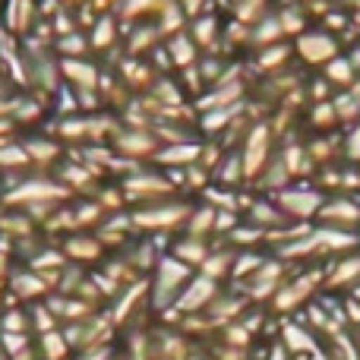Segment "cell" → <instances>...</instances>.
<instances>
[{"label": "cell", "instance_id": "cell-18", "mask_svg": "<svg viewBox=\"0 0 360 360\" xmlns=\"http://www.w3.org/2000/svg\"><path fill=\"white\" fill-rule=\"evenodd\" d=\"M101 250L98 240H92V237H73V240L67 243V253L73 256V259H95Z\"/></svg>", "mask_w": 360, "mask_h": 360}, {"label": "cell", "instance_id": "cell-13", "mask_svg": "<svg viewBox=\"0 0 360 360\" xmlns=\"http://www.w3.org/2000/svg\"><path fill=\"white\" fill-rule=\"evenodd\" d=\"M162 193H171V186L165 180L155 177H133L127 180V196H162Z\"/></svg>", "mask_w": 360, "mask_h": 360}, {"label": "cell", "instance_id": "cell-36", "mask_svg": "<svg viewBox=\"0 0 360 360\" xmlns=\"http://www.w3.org/2000/svg\"><path fill=\"white\" fill-rule=\"evenodd\" d=\"M285 57H288V48H275V51H269V54L262 57V63H259V67H266V70L281 67V63H285Z\"/></svg>", "mask_w": 360, "mask_h": 360}, {"label": "cell", "instance_id": "cell-5", "mask_svg": "<svg viewBox=\"0 0 360 360\" xmlns=\"http://www.w3.org/2000/svg\"><path fill=\"white\" fill-rule=\"evenodd\" d=\"M319 218L326 221V228L351 231V228L360 224V205L354 202V199H332V202H323Z\"/></svg>", "mask_w": 360, "mask_h": 360}, {"label": "cell", "instance_id": "cell-35", "mask_svg": "<svg viewBox=\"0 0 360 360\" xmlns=\"http://www.w3.org/2000/svg\"><path fill=\"white\" fill-rule=\"evenodd\" d=\"M124 149H127V152H149V149H152V139H149V136H139V133H133V136H127Z\"/></svg>", "mask_w": 360, "mask_h": 360}, {"label": "cell", "instance_id": "cell-3", "mask_svg": "<svg viewBox=\"0 0 360 360\" xmlns=\"http://www.w3.org/2000/svg\"><path fill=\"white\" fill-rule=\"evenodd\" d=\"M319 278H323V272L316 269V272L304 275V278L291 281V285H281V288H278V294H275V310H278V313H291V310H297V307L304 304V300L310 297L313 291H316Z\"/></svg>", "mask_w": 360, "mask_h": 360}, {"label": "cell", "instance_id": "cell-39", "mask_svg": "<svg viewBox=\"0 0 360 360\" xmlns=\"http://www.w3.org/2000/svg\"><path fill=\"white\" fill-rule=\"evenodd\" d=\"M345 319H348V326H360V300H345Z\"/></svg>", "mask_w": 360, "mask_h": 360}, {"label": "cell", "instance_id": "cell-30", "mask_svg": "<svg viewBox=\"0 0 360 360\" xmlns=\"http://www.w3.org/2000/svg\"><path fill=\"white\" fill-rule=\"evenodd\" d=\"M111 41H114V22L111 19H101V22L95 25V44L105 48V44H111Z\"/></svg>", "mask_w": 360, "mask_h": 360}, {"label": "cell", "instance_id": "cell-50", "mask_svg": "<svg viewBox=\"0 0 360 360\" xmlns=\"http://www.w3.org/2000/svg\"><path fill=\"white\" fill-rule=\"evenodd\" d=\"M354 342H357V351H360V326H357V332H354Z\"/></svg>", "mask_w": 360, "mask_h": 360}, {"label": "cell", "instance_id": "cell-24", "mask_svg": "<svg viewBox=\"0 0 360 360\" xmlns=\"http://www.w3.org/2000/svg\"><path fill=\"white\" fill-rule=\"evenodd\" d=\"M171 57H174V63L177 67H190L193 63V44L186 41V38H174V41H171Z\"/></svg>", "mask_w": 360, "mask_h": 360}, {"label": "cell", "instance_id": "cell-1", "mask_svg": "<svg viewBox=\"0 0 360 360\" xmlns=\"http://www.w3.org/2000/svg\"><path fill=\"white\" fill-rule=\"evenodd\" d=\"M190 281V266H184L174 256H162L158 259V272H155V307L165 310V307H174V300L180 297V291Z\"/></svg>", "mask_w": 360, "mask_h": 360}, {"label": "cell", "instance_id": "cell-49", "mask_svg": "<svg viewBox=\"0 0 360 360\" xmlns=\"http://www.w3.org/2000/svg\"><path fill=\"white\" fill-rule=\"evenodd\" d=\"M351 297H354V300H360V285L354 288V291H351Z\"/></svg>", "mask_w": 360, "mask_h": 360}, {"label": "cell", "instance_id": "cell-15", "mask_svg": "<svg viewBox=\"0 0 360 360\" xmlns=\"http://www.w3.org/2000/svg\"><path fill=\"white\" fill-rule=\"evenodd\" d=\"M41 348H44V360H67V354H70V345L60 332H44Z\"/></svg>", "mask_w": 360, "mask_h": 360}, {"label": "cell", "instance_id": "cell-33", "mask_svg": "<svg viewBox=\"0 0 360 360\" xmlns=\"http://www.w3.org/2000/svg\"><path fill=\"white\" fill-rule=\"evenodd\" d=\"M35 326H38V332H54V313L51 310H44V307H38L35 310Z\"/></svg>", "mask_w": 360, "mask_h": 360}, {"label": "cell", "instance_id": "cell-14", "mask_svg": "<svg viewBox=\"0 0 360 360\" xmlns=\"http://www.w3.org/2000/svg\"><path fill=\"white\" fill-rule=\"evenodd\" d=\"M231 266H234V253H228V250H221V253H209L202 262V275L212 281H218L221 275L231 272Z\"/></svg>", "mask_w": 360, "mask_h": 360}, {"label": "cell", "instance_id": "cell-12", "mask_svg": "<svg viewBox=\"0 0 360 360\" xmlns=\"http://www.w3.org/2000/svg\"><path fill=\"white\" fill-rule=\"evenodd\" d=\"M205 256H209V247L202 237H186L174 247V259H180L184 266H202Z\"/></svg>", "mask_w": 360, "mask_h": 360}, {"label": "cell", "instance_id": "cell-40", "mask_svg": "<svg viewBox=\"0 0 360 360\" xmlns=\"http://www.w3.org/2000/svg\"><path fill=\"white\" fill-rule=\"evenodd\" d=\"M212 35H215V19H202V22L196 25V38L199 41H212Z\"/></svg>", "mask_w": 360, "mask_h": 360}, {"label": "cell", "instance_id": "cell-47", "mask_svg": "<svg viewBox=\"0 0 360 360\" xmlns=\"http://www.w3.org/2000/svg\"><path fill=\"white\" fill-rule=\"evenodd\" d=\"M307 360H332V357H329V354H323V351H316V354H310Z\"/></svg>", "mask_w": 360, "mask_h": 360}, {"label": "cell", "instance_id": "cell-4", "mask_svg": "<svg viewBox=\"0 0 360 360\" xmlns=\"http://www.w3.org/2000/svg\"><path fill=\"white\" fill-rule=\"evenodd\" d=\"M278 209L291 218H313L323 209V196L316 190H281Z\"/></svg>", "mask_w": 360, "mask_h": 360}, {"label": "cell", "instance_id": "cell-29", "mask_svg": "<svg viewBox=\"0 0 360 360\" xmlns=\"http://www.w3.org/2000/svg\"><path fill=\"white\" fill-rule=\"evenodd\" d=\"M253 38H256V41H262V44H266V41H275V38H281V25H278V19H269V22H262L259 29L253 32Z\"/></svg>", "mask_w": 360, "mask_h": 360}, {"label": "cell", "instance_id": "cell-46", "mask_svg": "<svg viewBox=\"0 0 360 360\" xmlns=\"http://www.w3.org/2000/svg\"><path fill=\"white\" fill-rule=\"evenodd\" d=\"M199 4H202V0H184L186 13H196V10H199Z\"/></svg>", "mask_w": 360, "mask_h": 360}, {"label": "cell", "instance_id": "cell-10", "mask_svg": "<svg viewBox=\"0 0 360 360\" xmlns=\"http://www.w3.org/2000/svg\"><path fill=\"white\" fill-rule=\"evenodd\" d=\"M281 345L288 348V354H316V342H313L310 329L307 326H297V323H288L281 329Z\"/></svg>", "mask_w": 360, "mask_h": 360}, {"label": "cell", "instance_id": "cell-32", "mask_svg": "<svg viewBox=\"0 0 360 360\" xmlns=\"http://www.w3.org/2000/svg\"><path fill=\"white\" fill-rule=\"evenodd\" d=\"M101 209H105V205H92V202H89V205H82V209H76V224H89V221H95V218H98L101 215Z\"/></svg>", "mask_w": 360, "mask_h": 360}, {"label": "cell", "instance_id": "cell-7", "mask_svg": "<svg viewBox=\"0 0 360 360\" xmlns=\"http://www.w3.org/2000/svg\"><path fill=\"white\" fill-rule=\"evenodd\" d=\"M360 285V253L354 256H342V259L335 262V266H329V272H326V288L329 291H338V288H354Z\"/></svg>", "mask_w": 360, "mask_h": 360}, {"label": "cell", "instance_id": "cell-22", "mask_svg": "<svg viewBox=\"0 0 360 360\" xmlns=\"http://www.w3.org/2000/svg\"><path fill=\"white\" fill-rule=\"evenodd\" d=\"M218 177H221V184H240V177H243V162H240V155H231V158H224L221 162V171H218Z\"/></svg>", "mask_w": 360, "mask_h": 360}, {"label": "cell", "instance_id": "cell-34", "mask_svg": "<svg viewBox=\"0 0 360 360\" xmlns=\"http://www.w3.org/2000/svg\"><path fill=\"white\" fill-rule=\"evenodd\" d=\"M234 224H237V218H234V212H228V209H221V212H215V231H234Z\"/></svg>", "mask_w": 360, "mask_h": 360}, {"label": "cell", "instance_id": "cell-2", "mask_svg": "<svg viewBox=\"0 0 360 360\" xmlns=\"http://www.w3.org/2000/svg\"><path fill=\"white\" fill-rule=\"evenodd\" d=\"M215 294H218V281L205 278V275L190 278L186 281V288L180 291V297L174 300V310L177 313H199V310H205V307L215 300Z\"/></svg>", "mask_w": 360, "mask_h": 360}, {"label": "cell", "instance_id": "cell-37", "mask_svg": "<svg viewBox=\"0 0 360 360\" xmlns=\"http://www.w3.org/2000/svg\"><path fill=\"white\" fill-rule=\"evenodd\" d=\"M278 25H281V32H297L300 29V16H297V10H285L278 16Z\"/></svg>", "mask_w": 360, "mask_h": 360}, {"label": "cell", "instance_id": "cell-9", "mask_svg": "<svg viewBox=\"0 0 360 360\" xmlns=\"http://www.w3.org/2000/svg\"><path fill=\"white\" fill-rule=\"evenodd\" d=\"M297 51L304 54L307 63H323L335 57V41L329 35H323V32H313V35L297 38Z\"/></svg>", "mask_w": 360, "mask_h": 360}, {"label": "cell", "instance_id": "cell-16", "mask_svg": "<svg viewBox=\"0 0 360 360\" xmlns=\"http://www.w3.org/2000/svg\"><path fill=\"white\" fill-rule=\"evenodd\" d=\"M250 215H253V221H259L256 228H262V231H269V228H275V224H281L285 221V215H281V209H272L269 202H253V209H250Z\"/></svg>", "mask_w": 360, "mask_h": 360}, {"label": "cell", "instance_id": "cell-44", "mask_svg": "<svg viewBox=\"0 0 360 360\" xmlns=\"http://www.w3.org/2000/svg\"><path fill=\"white\" fill-rule=\"evenodd\" d=\"M326 89H329V86H326V82H313V98H319V101H323V98H326Z\"/></svg>", "mask_w": 360, "mask_h": 360}, {"label": "cell", "instance_id": "cell-41", "mask_svg": "<svg viewBox=\"0 0 360 360\" xmlns=\"http://www.w3.org/2000/svg\"><path fill=\"white\" fill-rule=\"evenodd\" d=\"M348 158L360 162V124H357V130L348 136Z\"/></svg>", "mask_w": 360, "mask_h": 360}, {"label": "cell", "instance_id": "cell-6", "mask_svg": "<svg viewBox=\"0 0 360 360\" xmlns=\"http://www.w3.org/2000/svg\"><path fill=\"white\" fill-rule=\"evenodd\" d=\"M190 218V205H158V209H146V212H136L133 215V224L139 228H174V224L186 221Z\"/></svg>", "mask_w": 360, "mask_h": 360}, {"label": "cell", "instance_id": "cell-38", "mask_svg": "<svg viewBox=\"0 0 360 360\" xmlns=\"http://www.w3.org/2000/svg\"><path fill=\"white\" fill-rule=\"evenodd\" d=\"M29 162V155H25L22 149H6L0 152V165H25Z\"/></svg>", "mask_w": 360, "mask_h": 360}, {"label": "cell", "instance_id": "cell-25", "mask_svg": "<svg viewBox=\"0 0 360 360\" xmlns=\"http://www.w3.org/2000/svg\"><path fill=\"white\" fill-rule=\"evenodd\" d=\"M224 342H228V348H247L250 329L247 326H224Z\"/></svg>", "mask_w": 360, "mask_h": 360}, {"label": "cell", "instance_id": "cell-48", "mask_svg": "<svg viewBox=\"0 0 360 360\" xmlns=\"http://www.w3.org/2000/svg\"><path fill=\"white\" fill-rule=\"evenodd\" d=\"M4 272H6V256L0 253V278H4Z\"/></svg>", "mask_w": 360, "mask_h": 360}, {"label": "cell", "instance_id": "cell-20", "mask_svg": "<svg viewBox=\"0 0 360 360\" xmlns=\"http://www.w3.org/2000/svg\"><path fill=\"white\" fill-rule=\"evenodd\" d=\"M202 155V149H199V146H184V149H168V152H162V155H158V162H165V165H193L196 162V158Z\"/></svg>", "mask_w": 360, "mask_h": 360}, {"label": "cell", "instance_id": "cell-23", "mask_svg": "<svg viewBox=\"0 0 360 360\" xmlns=\"http://www.w3.org/2000/svg\"><path fill=\"white\" fill-rule=\"evenodd\" d=\"M266 259H259V256H253V253H243V256H234V266H231V275H237V278H243V275H250V272H259V266Z\"/></svg>", "mask_w": 360, "mask_h": 360}, {"label": "cell", "instance_id": "cell-21", "mask_svg": "<svg viewBox=\"0 0 360 360\" xmlns=\"http://www.w3.org/2000/svg\"><path fill=\"white\" fill-rule=\"evenodd\" d=\"M63 70H67L70 79H76L82 89H92L95 86V70L89 63H76V60H63Z\"/></svg>", "mask_w": 360, "mask_h": 360}, {"label": "cell", "instance_id": "cell-43", "mask_svg": "<svg viewBox=\"0 0 360 360\" xmlns=\"http://www.w3.org/2000/svg\"><path fill=\"white\" fill-rule=\"evenodd\" d=\"M152 4H155V0H127V16H130V13H139L143 6H152Z\"/></svg>", "mask_w": 360, "mask_h": 360}, {"label": "cell", "instance_id": "cell-27", "mask_svg": "<svg viewBox=\"0 0 360 360\" xmlns=\"http://www.w3.org/2000/svg\"><path fill=\"white\" fill-rule=\"evenodd\" d=\"M335 120H338L335 105H332V101H319L316 114H313V124H316V127H329V124H335Z\"/></svg>", "mask_w": 360, "mask_h": 360}, {"label": "cell", "instance_id": "cell-17", "mask_svg": "<svg viewBox=\"0 0 360 360\" xmlns=\"http://www.w3.org/2000/svg\"><path fill=\"white\" fill-rule=\"evenodd\" d=\"M215 212L218 209H212V205H205V209H199V212H190V237H202L205 231H212L215 228Z\"/></svg>", "mask_w": 360, "mask_h": 360}, {"label": "cell", "instance_id": "cell-11", "mask_svg": "<svg viewBox=\"0 0 360 360\" xmlns=\"http://www.w3.org/2000/svg\"><path fill=\"white\" fill-rule=\"evenodd\" d=\"M54 196H67V190L54 184H44V180H32V184H22L19 193H13L10 202H32L38 205V199H54Z\"/></svg>", "mask_w": 360, "mask_h": 360}, {"label": "cell", "instance_id": "cell-19", "mask_svg": "<svg viewBox=\"0 0 360 360\" xmlns=\"http://www.w3.org/2000/svg\"><path fill=\"white\" fill-rule=\"evenodd\" d=\"M13 288H16L19 297H38V294L48 291V281H41L38 275H16Z\"/></svg>", "mask_w": 360, "mask_h": 360}, {"label": "cell", "instance_id": "cell-42", "mask_svg": "<svg viewBox=\"0 0 360 360\" xmlns=\"http://www.w3.org/2000/svg\"><path fill=\"white\" fill-rule=\"evenodd\" d=\"M82 48H86V41L79 35H67V41H63V51H82Z\"/></svg>", "mask_w": 360, "mask_h": 360}, {"label": "cell", "instance_id": "cell-28", "mask_svg": "<svg viewBox=\"0 0 360 360\" xmlns=\"http://www.w3.org/2000/svg\"><path fill=\"white\" fill-rule=\"evenodd\" d=\"M262 237H266V231L262 228H234L231 231V240L234 243H256V240H262Z\"/></svg>", "mask_w": 360, "mask_h": 360}, {"label": "cell", "instance_id": "cell-31", "mask_svg": "<svg viewBox=\"0 0 360 360\" xmlns=\"http://www.w3.org/2000/svg\"><path fill=\"white\" fill-rule=\"evenodd\" d=\"M25 329H29V323L22 319V313H6L4 332H16V335H25Z\"/></svg>", "mask_w": 360, "mask_h": 360}, {"label": "cell", "instance_id": "cell-26", "mask_svg": "<svg viewBox=\"0 0 360 360\" xmlns=\"http://www.w3.org/2000/svg\"><path fill=\"white\" fill-rule=\"evenodd\" d=\"M351 60H332L329 67H326V76H329L332 82H351Z\"/></svg>", "mask_w": 360, "mask_h": 360}, {"label": "cell", "instance_id": "cell-45", "mask_svg": "<svg viewBox=\"0 0 360 360\" xmlns=\"http://www.w3.org/2000/svg\"><path fill=\"white\" fill-rule=\"evenodd\" d=\"M202 73L215 76V73H218V60H209V63H202Z\"/></svg>", "mask_w": 360, "mask_h": 360}, {"label": "cell", "instance_id": "cell-8", "mask_svg": "<svg viewBox=\"0 0 360 360\" xmlns=\"http://www.w3.org/2000/svg\"><path fill=\"white\" fill-rule=\"evenodd\" d=\"M266 152H269V130L266 127H256L250 133V143H247V152L240 155L243 162V177H253L266 168Z\"/></svg>", "mask_w": 360, "mask_h": 360}]
</instances>
